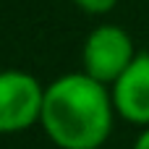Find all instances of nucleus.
I'll use <instances>...</instances> for the list:
<instances>
[{"label": "nucleus", "instance_id": "1", "mask_svg": "<svg viewBox=\"0 0 149 149\" xmlns=\"http://www.w3.org/2000/svg\"><path fill=\"white\" fill-rule=\"evenodd\" d=\"M113 120L110 86L89 73H63L45 86L39 126L58 149H100Z\"/></svg>", "mask_w": 149, "mask_h": 149}, {"label": "nucleus", "instance_id": "2", "mask_svg": "<svg viewBox=\"0 0 149 149\" xmlns=\"http://www.w3.org/2000/svg\"><path fill=\"white\" fill-rule=\"evenodd\" d=\"M45 86L29 71H0V136L21 134L39 123Z\"/></svg>", "mask_w": 149, "mask_h": 149}, {"label": "nucleus", "instance_id": "3", "mask_svg": "<svg viewBox=\"0 0 149 149\" xmlns=\"http://www.w3.org/2000/svg\"><path fill=\"white\" fill-rule=\"evenodd\" d=\"M136 58L134 39L126 29L113 26V24H100L94 26L81 47V65L84 73L102 84H113Z\"/></svg>", "mask_w": 149, "mask_h": 149}, {"label": "nucleus", "instance_id": "4", "mask_svg": "<svg viewBox=\"0 0 149 149\" xmlns=\"http://www.w3.org/2000/svg\"><path fill=\"white\" fill-rule=\"evenodd\" d=\"M115 115L134 126H149V52H136L131 65L110 84Z\"/></svg>", "mask_w": 149, "mask_h": 149}, {"label": "nucleus", "instance_id": "5", "mask_svg": "<svg viewBox=\"0 0 149 149\" xmlns=\"http://www.w3.org/2000/svg\"><path fill=\"white\" fill-rule=\"evenodd\" d=\"M79 10H84V13H89V16H102V13H110L115 5H118V0H71Z\"/></svg>", "mask_w": 149, "mask_h": 149}, {"label": "nucleus", "instance_id": "6", "mask_svg": "<svg viewBox=\"0 0 149 149\" xmlns=\"http://www.w3.org/2000/svg\"><path fill=\"white\" fill-rule=\"evenodd\" d=\"M134 149H149V126L139 134V139L134 141Z\"/></svg>", "mask_w": 149, "mask_h": 149}]
</instances>
